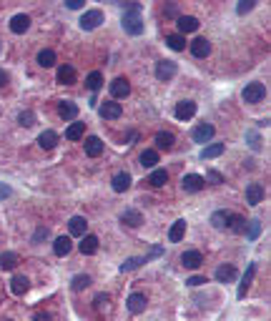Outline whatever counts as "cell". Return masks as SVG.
Returning <instances> with one entry per match:
<instances>
[{"instance_id": "cb8c5ba5", "label": "cell", "mask_w": 271, "mask_h": 321, "mask_svg": "<svg viewBox=\"0 0 271 321\" xmlns=\"http://www.w3.org/2000/svg\"><path fill=\"white\" fill-rule=\"evenodd\" d=\"M58 83H63V86L76 83V68L73 66H61L58 68Z\"/></svg>"}, {"instance_id": "7dc6e473", "label": "cell", "mask_w": 271, "mask_h": 321, "mask_svg": "<svg viewBox=\"0 0 271 321\" xmlns=\"http://www.w3.org/2000/svg\"><path fill=\"white\" fill-rule=\"evenodd\" d=\"M43 238H48V228H46V226H41V228L36 231V236H33V244H41Z\"/></svg>"}, {"instance_id": "7c38bea8", "label": "cell", "mask_w": 271, "mask_h": 321, "mask_svg": "<svg viewBox=\"0 0 271 321\" xmlns=\"http://www.w3.org/2000/svg\"><path fill=\"white\" fill-rule=\"evenodd\" d=\"M253 276H256V264H248V268H246V274L241 276V284H238V298H243V296H246V291H248V286H251Z\"/></svg>"}, {"instance_id": "f6af8a7d", "label": "cell", "mask_w": 271, "mask_h": 321, "mask_svg": "<svg viewBox=\"0 0 271 321\" xmlns=\"http://www.w3.org/2000/svg\"><path fill=\"white\" fill-rule=\"evenodd\" d=\"M253 6H256L253 0H241V3L236 6V13H238V16H246L248 10H253Z\"/></svg>"}, {"instance_id": "ac0fdd59", "label": "cell", "mask_w": 271, "mask_h": 321, "mask_svg": "<svg viewBox=\"0 0 271 321\" xmlns=\"http://www.w3.org/2000/svg\"><path fill=\"white\" fill-rule=\"evenodd\" d=\"M261 198H263V188L258 184H248V188H246V204L248 206H256V204H261Z\"/></svg>"}, {"instance_id": "4316f807", "label": "cell", "mask_w": 271, "mask_h": 321, "mask_svg": "<svg viewBox=\"0 0 271 321\" xmlns=\"http://www.w3.org/2000/svg\"><path fill=\"white\" fill-rule=\"evenodd\" d=\"M183 234H186V221H176V224L168 228V241H171V244H178V241L183 238Z\"/></svg>"}, {"instance_id": "8d00e7d4", "label": "cell", "mask_w": 271, "mask_h": 321, "mask_svg": "<svg viewBox=\"0 0 271 321\" xmlns=\"http://www.w3.org/2000/svg\"><path fill=\"white\" fill-rule=\"evenodd\" d=\"M166 43H168V48H171V50H186V40H183V36H178V33L168 36V38H166Z\"/></svg>"}, {"instance_id": "d6986e66", "label": "cell", "mask_w": 271, "mask_h": 321, "mask_svg": "<svg viewBox=\"0 0 271 321\" xmlns=\"http://www.w3.org/2000/svg\"><path fill=\"white\" fill-rule=\"evenodd\" d=\"M86 228H88V224H86V218H83V216H73V218L68 221V231H71V236H86Z\"/></svg>"}, {"instance_id": "ffe728a7", "label": "cell", "mask_w": 271, "mask_h": 321, "mask_svg": "<svg viewBox=\"0 0 271 321\" xmlns=\"http://www.w3.org/2000/svg\"><path fill=\"white\" fill-rule=\"evenodd\" d=\"M181 264H183L186 268H198V266L203 264V256H201V251H186V254L181 256Z\"/></svg>"}, {"instance_id": "277c9868", "label": "cell", "mask_w": 271, "mask_h": 321, "mask_svg": "<svg viewBox=\"0 0 271 321\" xmlns=\"http://www.w3.org/2000/svg\"><path fill=\"white\" fill-rule=\"evenodd\" d=\"M98 113H101V118H106V120H116V118H121L123 108H121V103H116V100H106V103L98 108Z\"/></svg>"}, {"instance_id": "f35d334b", "label": "cell", "mask_w": 271, "mask_h": 321, "mask_svg": "<svg viewBox=\"0 0 271 321\" xmlns=\"http://www.w3.org/2000/svg\"><path fill=\"white\" fill-rule=\"evenodd\" d=\"M141 264H146V256H133V258H126L123 264H121V271L126 274V271H133V268H138Z\"/></svg>"}, {"instance_id": "c3c4849f", "label": "cell", "mask_w": 271, "mask_h": 321, "mask_svg": "<svg viewBox=\"0 0 271 321\" xmlns=\"http://www.w3.org/2000/svg\"><path fill=\"white\" fill-rule=\"evenodd\" d=\"M206 178H208V181H213V184H223L221 174H216V171H208V174H206Z\"/></svg>"}, {"instance_id": "7a4b0ae2", "label": "cell", "mask_w": 271, "mask_h": 321, "mask_svg": "<svg viewBox=\"0 0 271 321\" xmlns=\"http://www.w3.org/2000/svg\"><path fill=\"white\" fill-rule=\"evenodd\" d=\"M263 96H266L263 83H248V86L243 88V100H246V103H261Z\"/></svg>"}, {"instance_id": "d4e9b609", "label": "cell", "mask_w": 271, "mask_h": 321, "mask_svg": "<svg viewBox=\"0 0 271 321\" xmlns=\"http://www.w3.org/2000/svg\"><path fill=\"white\" fill-rule=\"evenodd\" d=\"M131 188V176L123 171V174H116L113 176V191L116 194H123V191H128Z\"/></svg>"}, {"instance_id": "d6a6232c", "label": "cell", "mask_w": 271, "mask_h": 321, "mask_svg": "<svg viewBox=\"0 0 271 321\" xmlns=\"http://www.w3.org/2000/svg\"><path fill=\"white\" fill-rule=\"evenodd\" d=\"M166 181H168V174H166V168H156V171L151 174V178H148V184H151V186H156V188L166 186Z\"/></svg>"}, {"instance_id": "3957f363", "label": "cell", "mask_w": 271, "mask_h": 321, "mask_svg": "<svg viewBox=\"0 0 271 321\" xmlns=\"http://www.w3.org/2000/svg\"><path fill=\"white\" fill-rule=\"evenodd\" d=\"M181 186H183V191H186V194H196V191H201V188L206 186V178H203V176H198V174H188V176H183Z\"/></svg>"}, {"instance_id": "44dd1931", "label": "cell", "mask_w": 271, "mask_h": 321, "mask_svg": "<svg viewBox=\"0 0 271 321\" xmlns=\"http://www.w3.org/2000/svg\"><path fill=\"white\" fill-rule=\"evenodd\" d=\"M173 143H176V136H173V133H168V130L156 133V146H158L161 150H171V148H173Z\"/></svg>"}, {"instance_id": "e0dca14e", "label": "cell", "mask_w": 271, "mask_h": 321, "mask_svg": "<svg viewBox=\"0 0 271 321\" xmlns=\"http://www.w3.org/2000/svg\"><path fill=\"white\" fill-rule=\"evenodd\" d=\"M56 143H58V133H56V130H43V133L38 136V146H41L43 150L56 148Z\"/></svg>"}, {"instance_id": "f5cc1de1", "label": "cell", "mask_w": 271, "mask_h": 321, "mask_svg": "<svg viewBox=\"0 0 271 321\" xmlns=\"http://www.w3.org/2000/svg\"><path fill=\"white\" fill-rule=\"evenodd\" d=\"M248 140H251V148H258V138H256V133H248Z\"/></svg>"}, {"instance_id": "5b68a950", "label": "cell", "mask_w": 271, "mask_h": 321, "mask_svg": "<svg viewBox=\"0 0 271 321\" xmlns=\"http://www.w3.org/2000/svg\"><path fill=\"white\" fill-rule=\"evenodd\" d=\"M101 23H103V13H101V10H88V13L81 18V28H83V30H96Z\"/></svg>"}, {"instance_id": "d590c367", "label": "cell", "mask_w": 271, "mask_h": 321, "mask_svg": "<svg viewBox=\"0 0 271 321\" xmlns=\"http://www.w3.org/2000/svg\"><path fill=\"white\" fill-rule=\"evenodd\" d=\"M228 228H231L233 234H243V231H246V221H243L241 216L231 214V216H228Z\"/></svg>"}, {"instance_id": "60d3db41", "label": "cell", "mask_w": 271, "mask_h": 321, "mask_svg": "<svg viewBox=\"0 0 271 321\" xmlns=\"http://www.w3.org/2000/svg\"><path fill=\"white\" fill-rule=\"evenodd\" d=\"M93 306H96V311H108L111 308V296L108 294H98L93 298Z\"/></svg>"}, {"instance_id": "2e32d148", "label": "cell", "mask_w": 271, "mask_h": 321, "mask_svg": "<svg viewBox=\"0 0 271 321\" xmlns=\"http://www.w3.org/2000/svg\"><path fill=\"white\" fill-rule=\"evenodd\" d=\"M58 116H61L63 120H73V118L78 116V106H76L73 100H63V103L58 106Z\"/></svg>"}, {"instance_id": "ba28073f", "label": "cell", "mask_w": 271, "mask_h": 321, "mask_svg": "<svg viewBox=\"0 0 271 321\" xmlns=\"http://www.w3.org/2000/svg\"><path fill=\"white\" fill-rule=\"evenodd\" d=\"M173 76H176V63L173 60H161L156 66V78L158 80H171Z\"/></svg>"}, {"instance_id": "db71d44e", "label": "cell", "mask_w": 271, "mask_h": 321, "mask_svg": "<svg viewBox=\"0 0 271 321\" xmlns=\"http://www.w3.org/2000/svg\"><path fill=\"white\" fill-rule=\"evenodd\" d=\"M33 321H53V318H51L48 314H36V318H33Z\"/></svg>"}, {"instance_id": "9a60e30c", "label": "cell", "mask_w": 271, "mask_h": 321, "mask_svg": "<svg viewBox=\"0 0 271 321\" xmlns=\"http://www.w3.org/2000/svg\"><path fill=\"white\" fill-rule=\"evenodd\" d=\"M191 53H193L196 58H206V56L211 53V43H208L206 38H196V40L191 43Z\"/></svg>"}, {"instance_id": "bcb514c9", "label": "cell", "mask_w": 271, "mask_h": 321, "mask_svg": "<svg viewBox=\"0 0 271 321\" xmlns=\"http://www.w3.org/2000/svg\"><path fill=\"white\" fill-rule=\"evenodd\" d=\"M86 6V0H66V8L68 10H81Z\"/></svg>"}, {"instance_id": "4fadbf2b", "label": "cell", "mask_w": 271, "mask_h": 321, "mask_svg": "<svg viewBox=\"0 0 271 321\" xmlns=\"http://www.w3.org/2000/svg\"><path fill=\"white\" fill-rule=\"evenodd\" d=\"M146 294H131L128 296V301H126V306H128V311L131 314H141L143 308H146Z\"/></svg>"}, {"instance_id": "816d5d0a", "label": "cell", "mask_w": 271, "mask_h": 321, "mask_svg": "<svg viewBox=\"0 0 271 321\" xmlns=\"http://www.w3.org/2000/svg\"><path fill=\"white\" fill-rule=\"evenodd\" d=\"M163 13H166L168 18H176V13H178V10H176V6H168V8L163 10Z\"/></svg>"}, {"instance_id": "11a10c76", "label": "cell", "mask_w": 271, "mask_h": 321, "mask_svg": "<svg viewBox=\"0 0 271 321\" xmlns=\"http://www.w3.org/2000/svg\"><path fill=\"white\" fill-rule=\"evenodd\" d=\"M6 83H8V73H6V70H0V88H3Z\"/></svg>"}, {"instance_id": "7402d4cb", "label": "cell", "mask_w": 271, "mask_h": 321, "mask_svg": "<svg viewBox=\"0 0 271 321\" xmlns=\"http://www.w3.org/2000/svg\"><path fill=\"white\" fill-rule=\"evenodd\" d=\"M121 221H123L126 226L136 228V226H141V224H143V216H141V211H136V208H128V211H123Z\"/></svg>"}, {"instance_id": "30bf717a", "label": "cell", "mask_w": 271, "mask_h": 321, "mask_svg": "<svg viewBox=\"0 0 271 321\" xmlns=\"http://www.w3.org/2000/svg\"><path fill=\"white\" fill-rule=\"evenodd\" d=\"M176 26H178V36L181 33H193L198 28V20L193 16H178L176 18Z\"/></svg>"}, {"instance_id": "83f0119b", "label": "cell", "mask_w": 271, "mask_h": 321, "mask_svg": "<svg viewBox=\"0 0 271 321\" xmlns=\"http://www.w3.org/2000/svg\"><path fill=\"white\" fill-rule=\"evenodd\" d=\"M71 248H73V244H71V238H68V236H61V238H56V244H53L56 256H68V254H71Z\"/></svg>"}, {"instance_id": "f546056e", "label": "cell", "mask_w": 271, "mask_h": 321, "mask_svg": "<svg viewBox=\"0 0 271 321\" xmlns=\"http://www.w3.org/2000/svg\"><path fill=\"white\" fill-rule=\"evenodd\" d=\"M236 278V268L228 264V266H218L216 268V281H221V284H226V281H233Z\"/></svg>"}, {"instance_id": "603a6c76", "label": "cell", "mask_w": 271, "mask_h": 321, "mask_svg": "<svg viewBox=\"0 0 271 321\" xmlns=\"http://www.w3.org/2000/svg\"><path fill=\"white\" fill-rule=\"evenodd\" d=\"M28 288H31V281H28L26 276H21V274H18V276H13V281H11V291H13L16 296H23Z\"/></svg>"}, {"instance_id": "b9f144b4", "label": "cell", "mask_w": 271, "mask_h": 321, "mask_svg": "<svg viewBox=\"0 0 271 321\" xmlns=\"http://www.w3.org/2000/svg\"><path fill=\"white\" fill-rule=\"evenodd\" d=\"M73 291H83V288H88L91 286V276H86V274H78L76 278H73Z\"/></svg>"}, {"instance_id": "ab89813d", "label": "cell", "mask_w": 271, "mask_h": 321, "mask_svg": "<svg viewBox=\"0 0 271 321\" xmlns=\"http://www.w3.org/2000/svg\"><path fill=\"white\" fill-rule=\"evenodd\" d=\"M86 86H88L91 90H98V88L103 86V76H101L98 70H93V73H88V78H86Z\"/></svg>"}, {"instance_id": "e575fe53", "label": "cell", "mask_w": 271, "mask_h": 321, "mask_svg": "<svg viewBox=\"0 0 271 321\" xmlns=\"http://www.w3.org/2000/svg\"><path fill=\"white\" fill-rule=\"evenodd\" d=\"M38 66H43V68H51V66H56V53L53 50H41L38 53Z\"/></svg>"}, {"instance_id": "836d02e7", "label": "cell", "mask_w": 271, "mask_h": 321, "mask_svg": "<svg viewBox=\"0 0 271 321\" xmlns=\"http://www.w3.org/2000/svg\"><path fill=\"white\" fill-rule=\"evenodd\" d=\"M221 153H223V143H213V146H206V148L201 150V158L208 160V158H218Z\"/></svg>"}, {"instance_id": "484cf974", "label": "cell", "mask_w": 271, "mask_h": 321, "mask_svg": "<svg viewBox=\"0 0 271 321\" xmlns=\"http://www.w3.org/2000/svg\"><path fill=\"white\" fill-rule=\"evenodd\" d=\"M81 254L83 256H93L96 251H98V238L96 236H83V241H81Z\"/></svg>"}, {"instance_id": "f1b7e54d", "label": "cell", "mask_w": 271, "mask_h": 321, "mask_svg": "<svg viewBox=\"0 0 271 321\" xmlns=\"http://www.w3.org/2000/svg\"><path fill=\"white\" fill-rule=\"evenodd\" d=\"M18 266V254L13 251H6V254H0V268H6V271H13Z\"/></svg>"}, {"instance_id": "7bdbcfd3", "label": "cell", "mask_w": 271, "mask_h": 321, "mask_svg": "<svg viewBox=\"0 0 271 321\" xmlns=\"http://www.w3.org/2000/svg\"><path fill=\"white\" fill-rule=\"evenodd\" d=\"M18 123H21V126H26V128H28V126H33V123H36V113H33V110H23V113L18 116Z\"/></svg>"}, {"instance_id": "9c48e42d", "label": "cell", "mask_w": 271, "mask_h": 321, "mask_svg": "<svg viewBox=\"0 0 271 321\" xmlns=\"http://www.w3.org/2000/svg\"><path fill=\"white\" fill-rule=\"evenodd\" d=\"M28 28H31V18H28L26 13H18V16H13V20H11V30H13L16 36L26 33Z\"/></svg>"}, {"instance_id": "5bb4252c", "label": "cell", "mask_w": 271, "mask_h": 321, "mask_svg": "<svg viewBox=\"0 0 271 321\" xmlns=\"http://www.w3.org/2000/svg\"><path fill=\"white\" fill-rule=\"evenodd\" d=\"M103 153V140L98 138V136H91V138H86V156H91V158H98Z\"/></svg>"}, {"instance_id": "681fc988", "label": "cell", "mask_w": 271, "mask_h": 321, "mask_svg": "<svg viewBox=\"0 0 271 321\" xmlns=\"http://www.w3.org/2000/svg\"><path fill=\"white\" fill-rule=\"evenodd\" d=\"M186 284H188V286H201V284H206V278H203V276H191Z\"/></svg>"}, {"instance_id": "f907efd6", "label": "cell", "mask_w": 271, "mask_h": 321, "mask_svg": "<svg viewBox=\"0 0 271 321\" xmlns=\"http://www.w3.org/2000/svg\"><path fill=\"white\" fill-rule=\"evenodd\" d=\"M8 196H11V186L0 184V201H3V198H8Z\"/></svg>"}, {"instance_id": "4dcf8cb0", "label": "cell", "mask_w": 271, "mask_h": 321, "mask_svg": "<svg viewBox=\"0 0 271 321\" xmlns=\"http://www.w3.org/2000/svg\"><path fill=\"white\" fill-rule=\"evenodd\" d=\"M156 164H158V150L148 148V150H143V153H141V166H146V168H153Z\"/></svg>"}, {"instance_id": "ee69618b", "label": "cell", "mask_w": 271, "mask_h": 321, "mask_svg": "<svg viewBox=\"0 0 271 321\" xmlns=\"http://www.w3.org/2000/svg\"><path fill=\"white\" fill-rule=\"evenodd\" d=\"M251 241L253 238H258V234H261V221H248V231H243Z\"/></svg>"}, {"instance_id": "6da1fadb", "label": "cell", "mask_w": 271, "mask_h": 321, "mask_svg": "<svg viewBox=\"0 0 271 321\" xmlns=\"http://www.w3.org/2000/svg\"><path fill=\"white\" fill-rule=\"evenodd\" d=\"M143 20H141V3H131L126 8V16H123V30L128 36H141L143 33Z\"/></svg>"}, {"instance_id": "52a82bcc", "label": "cell", "mask_w": 271, "mask_h": 321, "mask_svg": "<svg viewBox=\"0 0 271 321\" xmlns=\"http://www.w3.org/2000/svg\"><path fill=\"white\" fill-rule=\"evenodd\" d=\"M213 133H216V128H213L211 123H201V126L193 128V140H196V143H208V140L213 138Z\"/></svg>"}, {"instance_id": "1f68e13d", "label": "cell", "mask_w": 271, "mask_h": 321, "mask_svg": "<svg viewBox=\"0 0 271 321\" xmlns=\"http://www.w3.org/2000/svg\"><path fill=\"white\" fill-rule=\"evenodd\" d=\"M83 133H86V123H71L68 130H66V138L68 140H78V138H83Z\"/></svg>"}, {"instance_id": "8fae6325", "label": "cell", "mask_w": 271, "mask_h": 321, "mask_svg": "<svg viewBox=\"0 0 271 321\" xmlns=\"http://www.w3.org/2000/svg\"><path fill=\"white\" fill-rule=\"evenodd\" d=\"M131 93V83L126 80V78H116L113 83H111V96L113 98H126Z\"/></svg>"}, {"instance_id": "8992f818", "label": "cell", "mask_w": 271, "mask_h": 321, "mask_svg": "<svg viewBox=\"0 0 271 321\" xmlns=\"http://www.w3.org/2000/svg\"><path fill=\"white\" fill-rule=\"evenodd\" d=\"M176 118L178 120H188V118H193L196 116V103L193 100H181V103H176Z\"/></svg>"}, {"instance_id": "74e56055", "label": "cell", "mask_w": 271, "mask_h": 321, "mask_svg": "<svg viewBox=\"0 0 271 321\" xmlns=\"http://www.w3.org/2000/svg\"><path fill=\"white\" fill-rule=\"evenodd\" d=\"M228 216H231V214H226V211H216V214L211 216V224H213L216 228H228Z\"/></svg>"}]
</instances>
